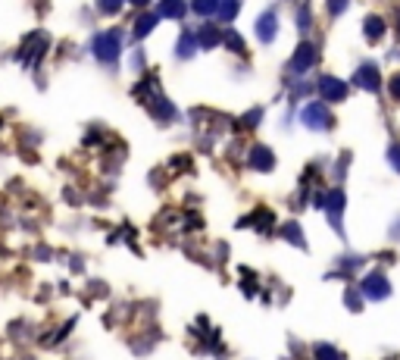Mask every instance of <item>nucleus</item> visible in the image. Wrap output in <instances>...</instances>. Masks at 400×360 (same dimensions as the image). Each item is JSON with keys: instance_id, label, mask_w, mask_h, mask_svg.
Segmentation results:
<instances>
[{"instance_id": "7", "label": "nucleus", "mask_w": 400, "mask_h": 360, "mask_svg": "<svg viewBox=\"0 0 400 360\" xmlns=\"http://www.w3.org/2000/svg\"><path fill=\"white\" fill-rule=\"evenodd\" d=\"M276 35H278V19L272 10H266L263 16L257 19V38L263 44H269V41H276Z\"/></svg>"}, {"instance_id": "23", "label": "nucleus", "mask_w": 400, "mask_h": 360, "mask_svg": "<svg viewBox=\"0 0 400 360\" xmlns=\"http://www.w3.org/2000/svg\"><path fill=\"white\" fill-rule=\"evenodd\" d=\"M259 116H263V110H250L248 116H244V123H241V125H244V129H253V125L259 123Z\"/></svg>"}, {"instance_id": "19", "label": "nucleus", "mask_w": 400, "mask_h": 360, "mask_svg": "<svg viewBox=\"0 0 400 360\" xmlns=\"http://www.w3.org/2000/svg\"><path fill=\"white\" fill-rule=\"evenodd\" d=\"M316 360H344V357L338 354L335 348H329V345H319V348H316Z\"/></svg>"}, {"instance_id": "25", "label": "nucleus", "mask_w": 400, "mask_h": 360, "mask_svg": "<svg viewBox=\"0 0 400 360\" xmlns=\"http://www.w3.org/2000/svg\"><path fill=\"white\" fill-rule=\"evenodd\" d=\"M344 301H348L350 310H359V307H363V304H359V291H353V289L348 291V298H344Z\"/></svg>"}, {"instance_id": "16", "label": "nucleus", "mask_w": 400, "mask_h": 360, "mask_svg": "<svg viewBox=\"0 0 400 360\" xmlns=\"http://www.w3.org/2000/svg\"><path fill=\"white\" fill-rule=\"evenodd\" d=\"M238 10H241V4H238V0H219V6H216V13H219V19H222V22H231V19L238 16Z\"/></svg>"}, {"instance_id": "24", "label": "nucleus", "mask_w": 400, "mask_h": 360, "mask_svg": "<svg viewBox=\"0 0 400 360\" xmlns=\"http://www.w3.org/2000/svg\"><path fill=\"white\" fill-rule=\"evenodd\" d=\"M348 4H350V0H329V13H331V16H338V13L348 10Z\"/></svg>"}, {"instance_id": "22", "label": "nucleus", "mask_w": 400, "mask_h": 360, "mask_svg": "<svg viewBox=\"0 0 400 360\" xmlns=\"http://www.w3.org/2000/svg\"><path fill=\"white\" fill-rule=\"evenodd\" d=\"M253 219H257V226H259V229H269V226H272V213H269V210H259Z\"/></svg>"}, {"instance_id": "3", "label": "nucleus", "mask_w": 400, "mask_h": 360, "mask_svg": "<svg viewBox=\"0 0 400 360\" xmlns=\"http://www.w3.org/2000/svg\"><path fill=\"white\" fill-rule=\"evenodd\" d=\"M316 44L313 41H300L297 44V50H294V57H291V63H288V69L294 72V76H303L306 69H313V63H316Z\"/></svg>"}, {"instance_id": "14", "label": "nucleus", "mask_w": 400, "mask_h": 360, "mask_svg": "<svg viewBox=\"0 0 400 360\" xmlns=\"http://www.w3.org/2000/svg\"><path fill=\"white\" fill-rule=\"evenodd\" d=\"M194 50H197V35H191V32H185L182 38H178V48H176V53L178 57H194Z\"/></svg>"}, {"instance_id": "6", "label": "nucleus", "mask_w": 400, "mask_h": 360, "mask_svg": "<svg viewBox=\"0 0 400 360\" xmlns=\"http://www.w3.org/2000/svg\"><path fill=\"white\" fill-rule=\"evenodd\" d=\"M319 95H322L325 101H344V97H348V82H341V78H335V76H322L319 78Z\"/></svg>"}, {"instance_id": "11", "label": "nucleus", "mask_w": 400, "mask_h": 360, "mask_svg": "<svg viewBox=\"0 0 400 360\" xmlns=\"http://www.w3.org/2000/svg\"><path fill=\"white\" fill-rule=\"evenodd\" d=\"M363 32H366V38H369V41H378V38L385 35V19L382 16H369L363 22Z\"/></svg>"}, {"instance_id": "18", "label": "nucleus", "mask_w": 400, "mask_h": 360, "mask_svg": "<svg viewBox=\"0 0 400 360\" xmlns=\"http://www.w3.org/2000/svg\"><path fill=\"white\" fill-rule=\"evenodd\" d=\"M122 4H125V0H97V10L106 13V16H113V13L122 10Z\"/></svg>"}, {"instance_id": "9", "label": "nucleus", "mask_w": 400, "mask_h": 360, "mask_svg": "<svg viewBox=\"0 0 400 360\" xmlns=\"http://www.w3.org/2000/svg\"><path fill=\"white\" fill-rule=\"evenodd\" d=\"M325 210H329V219L338 232H341V210H344V191H329L325 198Z\"/></svg>"}, {"instance_id": "21", "label": "nucleus", "mask_w": 400, "mask_h": 360, "mask_svg": "<svg viewBox=\"0 0 400 360\" xmlns=\"http://www.w3.org/2000/svg\"><path fill=\"white\" fill-rule=\"evenodd\" d=\"M225 44H229L231 50H244V38L235 35V32H229V35H225Z\"/></svg>"}, {"instance_id": "12", "label": "nucleus", "mask_w": 400, "mask_h": 360, "mask_svg": "<svg viewBox=\"0 0 400 360\" xmlns=\"http://www.w3.org/2000/svg\"><path fill=\"white\" fill-rule=\"evenodd\" d=\"M219 41H222V35H219L213 25H206V29L197 32V48H206V50H210V48H216Z\"/></svg>"}, {"instance_id": "27", "label": "nucleus", "mask_w": 400, "mask_h": 360, "mask_svg": "<svg viewBox=\"0 0 400 360\" xmlns=\"http://www.w3.org/2000/svg\"><path fill=\"white\" fill-rule=\"evenodd\" d=\"M129 4H135V6H148L150 0H129Z\"/></svg>"}, {"instance_id": "28", "label": "nucleus", "mask_w": 400, "mask_h": 360, "mask_svg": "<svg viewBox=\"0 0 400 360\" xmlns=\"http://www.w3.org/2000/svg\"><path fill=\"white\" fill-rule=\"evenodd\" d=\"M397 29H400V16H397Z\"/></svg>"}, {"instance_id": "13", "label": "nucleus", "mask_w": 400, "mask_h": 360, "mask_svg": "<svg viewBox=\"0 0 400 360\" xmlns=\"http://www.w3.org/2000/svg\"><path fill=\"white\" fill-rule=\"evenodd\" d=\"M157 22H159V16H150V13L138 16V22H135V38H148L150 32L157 29Z\"/></svg>"}, {"instance_id": "8", "label": "nucleus", "mask_w": 400, "mask_h": 360, "mask_svg": "<svg viewBox=\"0 0 400 360\" xmlns=\"http://www.w3.org/2000/svg\"><path fill=\"white\" fill-rule=\"evenodd\" d=\"M250 166H253V169H259V172L276 169V154H272L266 144H257V148L250 151Z\"/></svg>"}, {"instance_id": "1", "label": "nucleus", "mask_w": 400, "mask_h": 360, "mask_svg": "<svg viewBox=\"0 0 400 360\" xmlns=\"http://www.w3.org/2000/svg\"><path fill=\"white\" fill-rule=\"evenodd\" d=\"M91 50H94V57L100 63H116L119 53H122V35H119L116 29L110 32H100L94 38V44H91Z\"/></svg>"}, {"instance_id": "20", "label": "nucleus", "mask_w": 400, "mask_h": 360, "mask_svg": "<svg viewBox=\"0 0 400 360\" xmlns=\"http://www.w3.org/2000/svg\"><path fill=\"white\" fill-rule=\"evenodd\" d=\"M388 163L400 172V144H388Z\"/></svg>"}, {"instance_id": "17", "label": "nucleus", "mask_w": 400, "mask_h": 360, "mask_svg": "<svg viewBox=\"0 0 400 360\" xmlns=\"http://www.w3.org/2000/svg\"><path fill=\"white\" fill-rule=\"evenodd\" d=\"M219 6V0H191V10L197 13V16H213Z\"/></svg>"}, {"instance_id": "4", "label": "nucleus", "mask_w": 400, "mask_h": 360, "mask_svg": "<svg viewBox=\"0 0 400 360\" xmlns=\"http://www.w3.org/2000/svg\"><path fill=\"white\" fill-rule=\"evenodd\" d=\"M363 291L366 298H372V301H382V298H388L391 295V282L382 276V272H369V276L363 279Z\"/></svg>"}, {"instance_id": "2", "label": "nucleus", "mask_w": 400, "mask_h": 360, "mask_svg": "<svg viewBox=\"0 0 400 360\" xmlns=\"http://www.w3.org/2000/svg\"><path fill=\"white\" fill-rule=\"evenodd\" d=\"M300 119H303L306 129H316V132L331 129V113L325 104H306L303 110H300Z\"/></svg>"}, {"instance_id": "15", "label": "nucleus", "mask_w": 400, "mask_h": 360, "mask_svg": "<svg viewBox=\"0 0 400 360\" xmlns=\"http://www.w3.org/2000/svg\"><path fill=\"white\" fill-rule=\"evenodd\" d=\"M285 238H288L291 244H297V248H306V238H303V232H300V223L297 219H288V226H285Z\"/></svg>"}, {"instance_id": "26", "label": "nucleus", "mask_w": 400, "mask_h": 360, "mask_svg": "<svg viewBox=\"0 0 400 360\" xmlns=\"http://www.w3.org/2000/svg\"><path fill=\"white\" fill-rule=\"evenodd\" d=\"M388 88H391V95H394L397 101H400V72H397L394 78H391V85H388Z\"/></svg>"}, {"instance_id": "10", "label": "nucleus", "mask_w": 400, "mask_h": 360, "mask_svg": "<svg viewBox=\"0 0 400 360\" xmlns=\"http://www.w3.org/2000/svg\"><path fill=\"white\" fill-rule=\"evenodd\" d=\"M188 13L185 0H159V19H182Z\"/></svg>"}, {"instance_id": "5", "label": "nucleus", "mask_w": 400, "mask_h": 360, "mask_svg": "<svg viewBox=\"0 0 400 360\" xmlns=\"http://www.w3.org/2000/svg\"><path fill=\"white\" fill-rule=\"evenodd\" d=\"M353 82H357L363 91H372V95H376V91L382 88V76H378V66L363 63V66L357 69V76H353Z\"/></svg>"}]
</instances>
